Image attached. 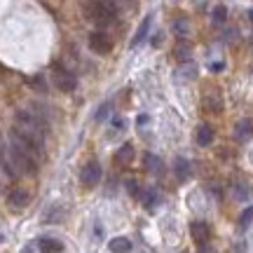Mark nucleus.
<instances>
[{
	"instance_id": "22",
	"label": "nucleus",
	"mask_w": 253,
	"mask_h": 253,
	"mask_svg": "<svg viewBox=\"0 0 253 253\" xmlns=\"http://www.w3.org/2000/svg\"><path fill=\"white\" fill-rule=\"evenodd\" d=\"M235 195H237V199H242V202H244V199H249V190H246L244 185H237Z\"/></svg>"
},
{
	"instance_id": "20",
	"label": "nucleus",
	"mask_w": 253,
	"mask_h": 253,
	"mask_svg": "<svg viewBox=\"0 0 253 253\" xmlns=\"http://www.w3.org/2000/svg\"><path fill=\"white\" fill-rule=\"evenodd\" d=\"M110 5H113V7L115 9H122V7H131V5H134V0H108Z\"/></svg>"
},
{
	"instance_id": "3",
	"label": "nucleus",
	"mask_w": 253,
	"mask_h": 253,
	"mask_svg": "<svg viewBox=\"0 0 253 253\" xmlns=\"http://www.w3.org/2000/svg\"><path fill=\"white\" fill-rule=\"evenodd\" d=\"M89 49L94 54H110V49H113V40H110L108 33H103V31H94L89 33Z\"/></svg>"
},
{
	"instance_id": "19",
	"label": "nucleus",
	"mask_w": 253,
	"mask_h": 253,
	"mask_svg": "<svg viewBox=\"0 0 253 253\" xmlns=\"http://www.w3.org/2000/svg\"><path fill=\"white\" fill-rule=\"evenodd\" d=\"M225 19H227V9L223 5H218L213 9V24H225Z\"/></svg>"
},
{
	"instance_id": "14",
	"label": "nucleus",
	"mask_w": 253,
	"mask_h": 253,
	"mask_svg": "<svg viewBox=\"0 0 253 253\" xmlns=\"http://www.w3.org/2000/svg\"><path fill=\"white\" fill-rule=\"evenodd\" d=\"M173 171H176V176H178V178H183V181H185V178L190 176V164H188V160L178 157V160H176V164H173Z\"/></svg>"
},
{
	"instance_id": "8",
	"label": "nucleus",
	"mask_w": 253,
	"mask_h": 253,
	"mask_svg": "<svg viewBox=\"0 0 253 253\" xmlns=\"http://www.w3.org/2000/svg\"><path fill=\"white\" fill-rule=\"evenodd\" d=\"M251 136H253V120H242V122H237L235 138L239 141V143H246Z\"/></svg>"
},
{
	"instance_id": "15",
	"label": "nucleus",
	"mask_w": 253,
	"mask_h": 253,
	"mask_svg": "<svg viewBox=\"0 0 253 253\" xmlns=\"http://www.w3.org/2000/svg\"><path fill=\"white\" fill-rule=\"evenodd\" d=\"M150 24H153V17H145V21L141 24V28H138V33H136V38L131 40V45H134V47L138 45L141 40H145V38H148V28H150Z\"/></svg>"
},
{
	"instance_id": "16",
	"label": "nucleus",
	"mask_w": 253,
	"mask_h": 253,
	"mask_svg": "<svg viewBox=\"0 0 253 253\" xmlns=\"http://www.w3.org/2000/svg\"><path fill=\"white\" fill-rule=\"evenodd\" d=\"M145 164H148V171L150 173H160L162 171V160L160 157H155V155H145Z\"/></svg>"
},
{
	"instance_id": "11",
	"label": "nucleus",
	"mask_w": 253,
	"mask_h": 253,
	"mask_svg": "<svg viewBox=\"0 0 253 253\" xmlns=\"http://www.w3.org/2000/svg\"><path fill=\"white\" fill-rule=\"evenodd\" d=\"M115 162H118V164H131V162H134V145H131V143L122 145L118 153H115Z\"/></svg>"
},
{
	"instance_id": "12",
	"label": "nucleus",
	"mask_w": 253,
	"mask_h": 253,
	"mask_svg": "<svg viewBox=\"0 0 253 253\" xmlns=\"http://www.w3.org/2000/svg\"><path fill=\"white\" fill-rule=\"evenodd\" d=\"M108 249H110L113 253L131 251V242H129L126 237H115V239H110V242H108Z\"/></svg>"
},
{
	"instance_id": "5",
	"label": "nucleus",
	"mask_w": 253,
	"mask_h": 253,
	"mask_svg": "<svg viewBox=\"0 0 253 253\" xmlns=\"http://www.w3.org/2000/svg\"><path fill=\"white\" fill-rule=\"evenodd\" d=\"M190 235H192V242H197V246H207V242L211 239V230L204 220H192L190 223Z\"/></svg>"
},
{
	"instance_id": "2",
	"label": "nucleus",
	"mask_w": 253,
	"mask_h": 253,
	"mask_svg": "<svg viewBox=\"0 0 253 253\" xmlns=\"http://www.w3.org/2000/svg\"><path fill=\"white\" fill-rule=\"evenodd\" d=\"M52 80H54L56 89L66 91V94L75 91V87H78V78H75V73H71L66 66H61V63H56L54 68H52Z\"/></svg>"
},
{
	"instance_id": "10",
	"label": "nucleus",
	"mask_w": 253,
	"mask_h": 253,
	"mask_svg": "<svg viewBox=\"0 0 253 253\" xmlns=\"http://www.w3.org/2000/svg\"><path fill=\"white\" fill-rule=\"evenodd\" d=\"M195 138H197V143L202 145V148H207V145L213 143V129H211L209 125H199Z\"/></svg>"
},
{
	"instance_id": "9",
	"label": "nucleus",
	"mask_w": 253,
	"mask_h": 253,
	"mask_svg": "<svg viewBox=\"0 0 253 253\" xmlns=\"http://www.w3.org/2000/svg\"><path fill=\"white\" fill-rule=\"evenodd\" d=\"M141 204H143L148 211H153L157 204H160V195H157V190L155 188H145L141 192Z\"/></svg>"
},
{
	"instance_id": "7",
	"label": "nucleus",
	"mask_w": 253,
	"mask_h": 253,
	"mask_svg": "<svg viewBox=\"0 0 253 253\" xmlns=\"http://www.w3.org/2000/svg\"><path fill=\"white\" fill-rule=\"evenodd\" d=\"M28 202H31V195H28L26 190H21V188L12 190V192H9V197H7V204H9L12 209H17V211L26 209Z\"/></svg>"
},
{
	"instance_id": "23",
	"label": "nucleus",
	"mask_w": 253,
	"mask_h": 253,
	"mask_svg": "<svg viewBox=\"0 0 253 253\" xmlns=\"http://www.w3.org/2000/svg\"><path fill=\"white\" fill-rule=\"evenodd\" d=\"M108 110H110V103H103L99 108V113H96V120H103L106 115H108Z\"/></svg>"
},
{
	"instance_id": "18",
	"label": "nucleus",
	"mask_w": 253,
	"mask_h": 253,
	"mask_svg": "<svg viewBox=\"0 0 253 253\" xmlns=\"http://www.w3.org/2000/svg\"><path fill=\"white\" fill-rule=\"evenodd\" d=\"M251 223H253V207H249L244 213L239 216V227H242V230H246Z\"/></svg>"
},
{
	"instance_id": "24",
	"label": "nucleus",
	"mask_w": 253,
	"mask_h": 253,
	"mask_svg": "<svg viewBox=\"0 0 253 253\" xmlns=\"http://www.w3.org/2000/svg\"><path fill=\"white\" fill-rule=\"evenodd\" d=\"M126 190H129L131 195H136V192H138V190H136V181H129V183H126Z\"/></svg>"
},
{
	"instance_id": "1",
	"label": "nucleus",
	"mask_w": 253,
	"mask_h": 253,
	"mask_svg": "<svg viewBox=\"0 0 253 253\" xmlns=\"http://www.w3.org/2000/svg\"><path fill=\"white\" fill-rule=\"evenodd\" d=\"M82 12H84L87 21H91V24H96L101 28L115 24V19H118V9L113 7L108 0H87L82 5Z\"/></svg>"
},
{
	"instance_id": "13",
	"label": "nucleus",
	"mask_w": 253,
	"mask_h": 253,
	"mask_svg": "<svg viewBox=\"0 0 253 253\" xmlns=\"http://www.w3.org/2000/svg\"><path fill=\"white\" fill-rule=\"evenodd\" d=\"M173 54L178 61H190V54H192V45L190 42H178L176 49H173Z\"/></svg>"
},
{
	"instance_id": "25",
	"label": "nucleus",
	"mask_w": 253,
	"mask_h": 253,
	"mask_svg": "<svg viewBox=\"0 0 253 253\" xmlns=\"http://www.w3.org/2000/svg\"><path fill=\"white\" fill-rule=\"evenodd\" d=\"M0 150H2V138H0Z\"/></svg>"
},
{
	"instance_id": "21",
	"label": "nucleus",
	"mask_w": 253,
	"mask_h": 253,
	"mask_svg": "<svg viewBox=\"0 0 253 253\" xmlns=\"http://www.w3.org/2000/svg\"><path fill=\"white\" fill-rule=\"evenodd\" d=\"M173 31H176V33H188V21H181V19H178V21H173Z\"/></svg>"
},
{
	"instance_id": "17",
	"label": "nucleus",
	"mask_w": 253,
	"mask_h": 253,
	"mask_svg": "<svg viewBox=\"0 0 253 253\" xmlns=\"http://www.w3.org/2000/svg\"><path fill=\"white\" fill-rule=\"evenodd\" d=\"M220 106H223V103H220V96H207V99H204V108H207L209 113H218Z\"/></svg>"
},
{
	"instance_id": "4",
	"label": "nucleus",
	"mask_w": 253,
	"mask_h": 253,
	"mask_svg": "<svg viewBox=\"0 0 253 253\" xmlns=\"http://www.w3.org/2000/svg\"><path fill=\"white\" fill-rule=\"evenodd\" d=\"M80 181L82 185H87V188H94V185H99L101 181V164L99 162H87L82 167L80 171Z\"/></svg>"
},
{
	"instance_id": "6",
	"label": "nucleus",
	"mask_w": 253,
	"mask_h": 253,
	"mask_svg": "<svg viewBox=\"0 0 253 253\" xmlns=\"http://www.w3.org/2000/svg\"><path fill=\"white\" fill-rule=\"evenodd\" d=\"M31 249H36V251H47V253H59L63 251V244L54 237H42V239H38V244L28 246V251Z\"/></svg>"
},
{
	"instance_id": "26",
	"label": "nucleus",
	"mask_w": 253,
	"mask_h": 253,
	"mask_svg": "<svg viewBox=\"0 0 253 253\" xmlns=\"http://www.w3.org/2000/svg\"><path fill=\"white\" fill-rule=\"evenodd\" d=\"M251 21H253V12H251Z\"/></svg>"
}]
</instances>
